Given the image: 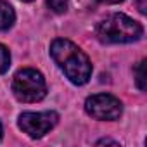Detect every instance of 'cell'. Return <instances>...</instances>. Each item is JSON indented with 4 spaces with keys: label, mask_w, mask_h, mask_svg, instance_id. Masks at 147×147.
I'll return each instance as SVG.
<instances>
[{
    "label": "cell",
    "mask_w": 147,
    "mask_h": 147,
    "mask_svg": "<svg viewBox=\"0 0 147 147\" xmlns=\"http://www.w3.org/2000/svg\"><path fill=\"white\" fill-rule=\"evenodd\" d=\"M11 66V54H9V49L5 45H0V75L9 69Z\"/></svg>",
    "instance_id": "obj_8"
},
{
    "label": "cell",
    "mask_w": 147,
    "mask_h": 147,
    "mask_svg": "<svg viewBox=\"0 0 147 147\" xmlns=\"http://www.w3.org/2000/svg\"><path fill=\"white\" fill-rule=\"evenodd\" d=\"M97 2H100V4H119L123 0H97Z\"/></svg>",
    "instance_id": "obj_12"
},
{
    "label": "cell",
    "mask_w": 147,
    "mask_h": 147,
    "mask_svg": "<svg viewBox=\"0 0 147 147\" xmlns=\"http://www.w3.org/2000/svg\"><path fill=\"white\" fill-rule=\"evenodd\" d=\"M59 121V114L54 111L45 113H23L19 116V128L30 135L31 138H42L45 133H49Z\"/></svg>",
    "instance_id": "obj_5"
},
{
    "label": "cell",
    "mask_w": 147,
    "mask_h": 147,
    "mask_svg": "<svg viewBox=\"0 0 147 147\" xmlns=\"http://www.w3.org/2000/svg\"><path fill=\"white\" fill-rule=\"evenodd\" d=\"M47 7L55 14H64L67 11V0H47Z\"/></svg>",
    "instance_id": "obj_9"
},
{
    "label": "cell",
    "mask_w": 147,
    "mask_h": 147,
    "mask_svg": "<svg viewBox=\"0 0 147 147\" xmlns=\"http://www.w3.org/2000/svg\"><path fill=\"white\" fill-rule=\"evenodd\" d=\"M0 138H2V125H0Z\"/></svg>",
    "instance_id": "obj_13"
},
{
    "label": "cell",
    "mask_w": 147,
    "mask_h": 147,
    "mask_svg": "<svg viewBox=\"0 0 147 147\" xmlns=\"http://www.w3.org/2000/svg\"><path fill=\"white\" fill-rule=\"evenodd\" d=\"M23 2H33V0H23Z\"/></svg>",
    "instance_id": "obj_14"
},
{
    "label": "cell",
    "mask_w": 147,
    "mask_h": 147,
    "mask_svg": "<svg viewBox=\"0 0 147 147\" xmlns=\"http://www.w3.org/2000/svg\"><path fill=\"white\" fill-rule=\"evenodd\" d=\"M137 5H138L140 14H145V12H147V4H145V0H137Z\"/></svg>",
    "instance_id": "obj_10"
},
{
    "label": "cell",
    "mask_w": 147,
    "mask_h": 147,
    "mask_svg": "<svg viewBox=\"0 0 147 147\" xmlns=\"http://www.w3.org/2000/svg\"><path fill=\"white\" fill-rule=\"evenodd\" d=\"M144 67H145V61H140L137 66H135V69H133V73H135V82H137V87L144 92L145 90V75H144Z\"/></svg>",
    "instance_id": "obj_7"
},
{
    "label": "cell",
    "mask_w": 147,
    "mask_h": 147,
    "mask_svg": "<svg viewBox=\"0 0 147 147\" xmlns=\"http://www.w3.org/2000/svg\"><path fill=\"white\" fill-rule=\"evenodd\" d=\"M16 21V12L11 7V4L0 0V31H5L9 30Z\"/></svg>",
    "instance_id": "obj_6"
},
{
    "label": "cell",
    "mask_w": 147,
    "mask_h": 147,
    "mask_svg": "<svg viewBox=\"0 0 147 147\" xmlns=\"http://www.w3.org/2000/svg\"><path fill=\"white\" fill-rule=\"evenodd\" d=\"M97 38L102 43H131L137 42L144 30L140 23L133 21L125 14H111L97 24Z\"/></svg>",
    "instance_id": "obj_2"
},
{
    "label": "cell",
    "mask_w": 147,
    "mask_h": 147,
    "mask_svg": "<svg viewBox=\"0 0 147 147\" xmlns=\"http://www.w3.org/2000/svg\"><path fill=\"white\" fill-rule=\"evenodd\" d=\"M12 94L21 102H38L47 95V83L40 71L24 67L12 80Z\"/></svg>",
    "instance_id": "obj_3"
},
{
    "label": "cell",
    "mask_w": 147,
    "mask_h": 147,
    "mask_svg": "<svg viewBox=\"0 0 147 147\" xmlns=\"http://www.w3.org/2000/svg\"><path fill=\"white\" fill-rule=\"evenodd\" d=\"M85 111L88 116L100 121H114L123 113V104L119 99L109 94H97L85 100Z\"/></svg>",
    "instance_id": "obj_4"
},
{
    "label": "cell",
    "mask_w": 147,
    "mask_h": 147,
    "mask_svg": "<svg viewBox=\"0 0 147 147\" xmlns=\"http://www.w3.org/2000/svg\"><path fill=\"white\" fill-rule=\"evenodd\" d=\"M102 144H111V145H119L118 142H114V140H109V138H102V140H99V142H97V145H102Z\"/></svg>",
    "instance_id": "obj_11"
},
{
    "label": "cell",
    "mask_w": 147,
    "mask_h": 147,
    "mask_svg": "<svg viewBox=\"0 0 147 147\" xmlns=\"http://www.w3.org/2000/svg\"><path fill=\"white\" fill-rule=\"evenodd\" d=\"M50 55L64 71L66 78L75 85H85L92 76V62L88 55L73 42L57 38L50 45Z\"/></svg>",
    "instance_id": "obj_1"
}]
</instances>
